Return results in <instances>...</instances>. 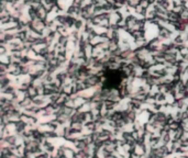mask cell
Segmentation results:
<instances>
[{
    "label": "cell",
    "mask_w": 188,
    "mask_h": 158,
    "mask_svg": "<svg viewBox=\"0 0 188 158\" xmlns=\"http://www.w3.org/2000/svg\"><path fill=\"white\" fill-rule=\"evenodd\" d=\"M120 82H121V75L117 70H111L107 73V75H106V85L108 87H117Z\"/></svg>",
    "instance_id": "obj_1"
}]
</instances>
